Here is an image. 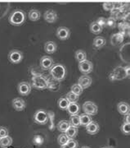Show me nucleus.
Instances as JSON below:
<instances>
[{"label":"nucleus","mask_w":130,"mask_h":148,"mask_svg":"<svg viewBox=\"0 0 130 148\" xmlns=\"http://www.w3.org/2000/svg\"><path fill=\"white\" fill-rule=\"evenodd\" d=\"M50 75L52 79L62 82L66 76V69L62 64H55L50 69Z\"/></svg>","instance_id":"obj_1"},{"label":"nucleus","mask_w":130,"mask_h":148,"mask_svg":"<svg viewBox=\"0 0 130 148\" xmlns=\"http://www.w3.org/2000/svg\"><path fill=\"white\" fill-rule=\"evenodd\" d=\"M26 13L23 11L16 9L13 11L9 16V22L13 26L20 27L26 21Z\"/></svg>","instance_id":"obj_2"},{"label":"nucleus","mask_w":130,"mask_h":148,"mask_svg":"<svg viewBox=\"0 0 130 148\" xmlns=\"http://www.w3.org/2000/svg\"><path fill=\"white\" fill-rule=\"evenodd\" d=\"M32 86L38 90H45L47 89V77L39 73H32Z\"/></svg>","instance_id":"obj_3"},{"label":"nucleus","mask_w":130,"mask_h":148,"mask_svg":"<svg viewBox=\"0 0 130 148\" xmlns=\"http://www.w3.org/2000/svg\"><path fill=\"white\" fill-rule=\"evenodd\" d=\"M83 110L84 114L88 115H96L98 114V108L97 105L92 101H86L83 105Z\"/></svg>","instance_id":"obj_4"},{"label":"nucleus","mask_w":130,"mask_h":148,"mask_svg":"<svg viewBox=\"0 0 130 148\" xmlns=\"http://www.w3.org/2000/svg\"><path fill=\"white\" fill-rule=\"evenodd\" d=\"M8 59L12 64H20L23 59V53L20 50L13 49L8 54Z\"/></svg>","instance_id":"obj_5"},{"label":"nucleus","mask_w":130,"mask_h":148,"mask_svg":"<svg viewBox=\"0 0 130 148\" xmlns=\"http://www.w3.org/2000/svg\"><path fill=\"white\" fill-rule=\"evenodd\" d=\"M34 120L35 123L39 124H46L47 123V114L46 111L43 110H39L34 115Z\"/></svg>","instance_id":"obj_6"},{"label":"nucleus","mask_w":130,"mask_h":148,"mask_svg":"<svg viewBox=\"0 0 130 148\" xmlns=\"http://www.w3.org/2000/svg\"><path fill=\"white\" fill-rule=\"evenodd\" d=\"M79 71L84 75L92 73L93 69V63H91L89 60H84L83 62L79 63Z\"/></svg>","instance_id":"obj_7"},{"label":"nucleus","mask_w":130,"mask_h":148,"mask_svg":"<svg viewBox=\"0 0 130 148\" xmlns=\"http://www.w3.org/2000/svg\"><path fill=\"white\" fill-rule=\"evenodd\" d=\"M31 85L26 82H21L17 86V90L21 95H28L31 91Z\"/></svg>","instance_id":"obj_8"},{"label":"nucleus","mask_w":130,"mask_h":148,"mask_svg":"<svg viewBox=\"0 0 130 148\" xmlns=\"http://www.w3.org/2000/svg\"><path fill=\"white\" fill-rule=\"evenodd\" d=\"M43 18L48 23H54L57 20L58 16H57V13L55 11L49 9V10H47L44 12Z\"/></svg>","instance_id":"obj_9"},{"label":"nucleus","mask_w":130,"mask_h":148,"mask_svg":"<svg viewBox=\"0 0 130 148\" xmlns=\"http://www.w3.org/2000/svg\"><path fill=\"white\" fill-rule=\"evenodd\" d=\"M53 60L49 56H43L40 59V67L43 70H48L53 66Z\"/></svg>","instance_id":"obj_10"},{"label":"nucleus","mask_w":130,"mask_h":148,"mask_svg":"<svg viewBox=\"0 0 130 148\" xmlns=\"http://www.w3.org/2000/svg\"><path fill=\"white\" fill-rule=\"evenodd\" d=\"M70 36V31L68 29L67 27H61L57 29V36L62 40H66Z\"/></svg>","instance_id":"obj_11"},{"label":"nucleus","mask_w":130,"mask_h":148,"mask_svg":"<svg viewBox=\"0 0 130 148\" xmlns=\"http://www.w3.org/2000/svg\"><path fill=\"white\" fill-rule=\"evenodd\" d=\"M112 74L114 75L115 81H117V80H123L127 77L125 71V67H122V66H119V67L115 68L113 70Z\"/></svg>","instance_id":"obj_12"},{"label":"nucleus","mask_w":130,"mask_h":148,"mask_svg":"<svg viewBox=\"0 0 130 148\" xmlns=\"http://www.w3.org/2000/svg\"><path fill=\"white\" fill-rule=\"evenodd\" d=\"M93 82V80L92 78L89 77V76H87V75H83V76H81L79 78L78 81V84L83 88V89H87L89 88V86H91Z\"/></svg>","instance_id":"obj_13"},{"label":"nucleus","mask_w":130,"mask_h":148,"mask_svg":"<svg viewBox=\"0 0 130 148\" xmlns=\"http://www.w3.org/2000/svg\"><path fill=\"white\" fill-rule=\"evenodd\" d=\"M12 106L16 111H22L26 109V103L21 98H15L12 101Z\"/></svg>","instance_id":"obj_14"},{"label":"nucleus","mask_w":130,"mask_h":148,"mask_svg":"<svg viewBox=\"0 0 130 148\" xmlns=\"http://www.w3.org/2000/svg\"><path fill=\"white\" fill-rule=\"evenodd\" d=\"M124 39H125V36L121 33L118 32V33H115V34L111 36V37H110V43H111L112 45L116 46V45H119L123 42Z\"/></svg>","instance_id":"obj_15"},{"label":"nucleus","mask_w":130,"mask_h":148,"mask_svg":"<svg viewBox=\"0 0 130 148\" xmlns=\"http://www.w3.org/2000/svg\"><path fill=\"white\" fill-rule=\"evenodd\" d=\"M86 131L91 135H94V134L98 133L99 131L98 123H97L96 122L92 121L86 126Z\"/></svg>","instance_id":"obj_16"},{"label":"nucleus","mask_w":130,"mask_h":148,"mask_svg":"<svg viewBox=\"0 0 130 148\" xmlns=\"http://www.w3.org/2000/svg\"><path fill=\"white\" fill-rule=\"evenodd\" d=\"M119 29L120 33H121L124 36H129V24L127 21H122L119 23Z\"/></svg>","instance_id":"obj_17"},{"label":"nucleus","mask_w":130,"mask_h":148,"mask_svg":"<svg viewBox=\"0 0 130 148\" xmlns=\"http://www.w3.org/2000/svg\"><path fill=\"white\" fill-rule=\"evenodd\" d=\"M57 49V44L53 41H47L44 45V50L47 52V53H53L56 52Z\"/></svg>","instance_id":"obj_18"},{"label":"nucleus","mask_w":130,"mask_h":148,"mask_svg":"<svg viewBox=\"0 0 130 148\" xmlns=\"http://www.w3.org/2000/svg\"><path fill=\"white\" fill-rule=\"evenodd\" d=\"M47 89L52 91H57L59 87H60V83L59 82H57L54 79H49L47 77Z\"/></svg>","instance_id":"obj_19"},{"label":"nucleus","mask_w":130,"mask_h":148,"mask_svg":"<svg viewBox=\"0 0 130 148\" xmlns=\"http://www.w3.org/2000/svg\"><path fill=\"white\" fill-rule=\"evenodd\" d=\"M117 109L118 111L123 115H125L129 113V105L126 102H123V101L120 102L117 106Z\"/></svg>","instance_id":"obj_20"},{"label":"nucleus","mask_w":130,"mask_h":148,"mask_svg":"<svg viewBox=\"0 0 130 148\" xmlns=\"http://www.w3.org/2000/svg\"><path fill=\"white\" fill-rule=\"evenodd\" d=\"M66 110L70 115H75L79 114V112L80 110V107L77 103H70Z\"/></svg>","instance_id":"obj_21"},{"label":"nucleus","mask_w":130,"mask_h":148,"mask_svg":"<svg viewBox=\"0 0 130 148\" xmlns=\"http://www.w3.org/2000/svg\"><path fill=\"white\" fill-rule=\"evenodd\" d=\"M47 124H48V128L53 131L55 128V123H54V119H55V114L54 112L52 111H47Z\"/></svg>","instance_id":"obj_22"},{"label":"nucleus","mask_w":130,"mask_h":148,"mask_svg":"<svg viewBox=\"0 0 130 148\" xmlns=\"http://www.w3.org/2000/svg\"><path fill=\"white\" fill-rule=\"evenodd\" d=\"M12 138L10 136H7L4 138H0V147L2 148H7L12 145Z\"/></svg>","instance_id":"obj_23"},{"label":"nucleus","mask_w":130,"mask_h":148,"mask_svg":"<svg viewBox=\"0 0 130 148\" xmlns=\"http://www.w3.org/2000/svg\"><path fill=\"white\" fill-rule=\"evenodd\" d=\"M78 132H79L78 127H74V126H71V125H70L67 130L66 131L65 133H66V135L70 139H74V138L77 136Z\"/></svg>","instance_id":"obj_24"},{"label":"nucleus","mask_w":130,"mask_h":148,"mask_svg":"<svg viewBox=\"0 0 130 148\" xmlns=\"http://www.w3.org/2000/svg\"><path fill=\"white\" fill-rule=\"evenodd\" d=\"M28 16L30 18V20L32 21H39L40 19V16H41V13L37 9H32L30 11Z\"/></svg>","instance_id":"obj_25"},{"label":"nucleus","mask_w":130,"mask_h":148,"mask_svg":"<svg viewBox=\"0 0 130 148\" xmlns=\"http://www.w3.org/2000/svg\"><path fill=\"white\" fill-rule=\"evenodd\" d=\"M93 47L96 49H101L104 46L106 45V40H105L103 37L102 36H98L96 37L93 40Z\"/></svg>","instance_id":"obj_26"},{"label":"nucleus","mask_w":130,"mask_h":148,"mask_svg":"<svg viewBox=\"0 0 130 148\" xmlns=\"http://www.w3.org/2000/svg\"><path fill=\"white\" fill-rule=\"evenodd\" d=\"M70 126V122L67 120H62L58 123V125H57V129L62 132H66V131L67 130L69 127Z\"/></svg>","instance_id":"obj_27"},{"label":"nucleus","mask_w":130,"mask_h":148,"mask_svg":"<svg viewBox=\"0 0 130 148\" xmlns=\"http://www.w3.org/2000/svg\"><path fill=\"white\" fill-rule=\"evenodd\" d=\"M79 120H80V126H84L86 127L89 123L92 122L91 117L86 114H82L79 115Z\"/></svg>","instance_id":"obj_28"},{"label":"nucleus","mask_w":130,"mask_h":148,"mask_svg":"<svg viewBox=\"0 0 130 148\" xmlns=\"http://www.w3.org/2000/svg\"><path fill=\"white\" fill-rule=\"evenodd\" d=\"M74 57L79 63H80V62H83L87 59V54L85 53V51H83L82 49H79L75 52Z\"/></svg>","instance_id":"obj_29"},{"label":"nucleus","mask_w":130,"mask_h":148,"mask_svg":"<svg viewBox=\"0 0 130 148\" xmlns=\"http://www.w3.org/2000/svg\"><path fill=\"white\" fill-rule=\"evenodd\" d=\"M102 30H103V28L102 27H100L96 21H93V22H92L90 24V31L93 34L98 35V34L102 32Z\"/></svg>","instance_id":"obj_30"},{"label":"nucleus","mask_w":130,"mask_h":148,"mask_svg":"<svg viewBox=\"0 0 130 148\" xmlns=\"http://www.w3.org/2000/svg\"><path fill=\"white\" fill-rule=\"evenodd\" d=\"M70 105V102L67 101V99L66 97H62V98H60L58 100V107L62 110H67L68 106Z\"/></svg>","instance_id":"obj_31"},{"label":"nucleus","mask_w":130,"mask_h":148,"mask_svg":"<svg viewBox=\"0 0 130 148\" xmlns=\"http://www.w3.org/2000/svg\"><path fill=\"white\" fill-rule=\"evenodd\" d=\"M70 123L71 126L79 127L80 126V120H79V115L75 114V115H71L70 118Z\"/></svg>","instance_id":"obj_32"},{"label":"nucleus","mask_w":130,"mask_h":148,"mask_svg":"<svg viewBox=\"0 0 130 148\" xmlns=\"http://www.w3.org/2000/svg\"><path fill=\"white\" fill-rule=\"evenodd\" d=\"M66 98L67 99V101L70 103H76L79 101V96L77 95H75L74 93H73L72 91H70L68 92L66 95Z\"/></svg>","instance_id":"obj_33"},{"label":"nucleus","mask_w":130,"mask_h":148,"mask_svg":"<svg viewBox=\"0 0 130 148\" xmlns=\"http://www.w3.org/2000/svg\"><path fill=\"white\" fill-rule=\"evenodd\" d=\"M83 88L77 83V84H74L73 86H71V90H70V91H72V92L74 93L75 95H77L79 96V95L83 93Z\"/></svg>","instance_id":"obj_34"},{"label":"nucleus","mask_w":130,"mask_h":148,"mask_svg":"<svg viewBox=\"0 0 130 148\" xmlns=\"http://www.w3.org/2000/svg\"><path fill=\"white\" fill-rule=\"evenodd\" d=\"M69 139L70 138H68L67 136L66 135V133H62V134L59 135V137L57 138V142H58V143L61 146H64V145L66 144V143H67Z\"/></svg>","instance_id":"obj_35"},{"label":"nucleus","mask_w":130,"mask_h":148,"mask_svg":"<svg viewBox=\"0 0 130 148\" xmlns=\"http://www.w3.org/2000/svg\"><path fill=\"white\" fill-rule=\"evenodd\" d=\"M121 131L125 135L130 134V123H124L121 126Z\"/></svg>","instance_id":"obj_36"},{"label":"nucleus","mask_w":130,"mask_h":148,"mask_svg":"<svg viewBox=\"0 0 130 148\" xmlns=\"http://www.w3.org/2000/svg\"><path fill=\"white\" fill-rule=\"evenodd\" d=\"M44 142V139L43 138L40 136V135H35L34 138H33V143L34 144H35L37 146H40Z\"/></svg>","instance_id":"obj_37"},{"label":"nucleus","mask_w":130,"mask_h":148,"mask_svg":"<svg viewBox=\"0 0 130 148\" xmlns=\"http://www.w3.org/2000/svg\"><path fill=\"white\" fill-rule=\"evenodd\" d=\"M106 26L109 27L110 28H114L116 27V21L112 17H109L106 19Z\"/></svg>","instance_id":"obj_38"},{"label":"nucleus","mask_w":130,"mask_h":148,"mask_svg":"<svg viewBox=\"0 0 130 148\" xmlns=\"http://www.w3.org/2000/svg\"><path fill=\"white\" fill-rule=\"evenodd\" d=\"M102 6H103V8L106 11L111 12V11L114 10V5H113V3H111V2H106L103 3Z\"/></svg>","instance_id":"obj_39"},{"label":"nucleus","mask_w":130,"mask_h":148,"mask_svg":"<svg viewBox=\"0 0 130 148\" xmlns=\"http://www.w3.org/2000/svg\"><path fill=\"white\" fill-rule=\"evenodd\" d=\"M66 145L70 148H77L78 147V143L74 139H69L66 143Z\"/></svg>","instance_id":"obj_40"},{"label":"nucleus","mask_w":130,"mask_h":148,"mask_svg":"<svg viewBox=\"0 0 130 148\" xmlns=\"http://www.w3.org/2000/svg\"><path fill=\"white\" fill-rule=\"evenodd\" d=\"M8 136V130L6 127H0V138Z\"/></svg>","instance_id":"obj_41"},{"label":"nucleus","mask_w":130,"mask_h":148,"mask_svg":"<svg viewBox=\"0 0 130 148\" xmlns=\"http://www.w3.org/2000/svg\"><path fill=\"white\" fill-rule=\"evenodd\" d=\"M100 27H102V28L106 27V19H105L104 17H100L98 19V21H96Z\"/></svg>","instance_id":"obj_42"},{"label":"nucleus","mask_w":130,"mask_h":148,"mask_svg":"<svg viewBox=\"0 0 130 148\" xmlns=\"http://www.w3.org/2000/svg\"><path fill=\"white\" fill-rule=\"evenodd\" d=\"M125 71L127 77H129V65H127L126 67H125Z\"/></svg>","instance_id":"obj_43"},{"label":"nucleus","mask_w":130,"mask_h":148,"mask_svg":"<svg viewBox=\"0 0 130 148\" xmlns=\"http://www.w3.org/2000/svg\"><path fill=\"white\" fill-rule=\"evenodd\" d=\"M125 119H124L125 123H130L129 113V114H125Z\"/></svg>","instance_id":"obj_44"},{"label":"nucleus","mask_w":130,"mask_h":148,"mask_svg":"<svg viewBox=\"0 0 130 148\" xmlns=\"http://www.w3.org/2000/svg\"><path fill=\"white\" fill-rule=\"evenodd\" d=\"M62 148H70V147H69L66 144V145H64V146H62Z\"/></svg>","instance_id":"obj_45"},{"label":"nucleus","mask_w":130,"mask_h":148,"mask_svg":"<svg viewBox=\"0 0 130 148\" xmlns=\"http://www.w3.org/2000/svg\"><path fill=\"white\" fill-rule=\"evenodd\" d=\"M81 148H91V147H81Z\"/></svg>","instance_id":"obj_46"},{"label":"nucleus","mask_w":130,"mask_h":148,"mask_svg":"<svg viewBox=\"0 0 130 148\" xmlns=\"http://www.w3.org/2000/svg\"><path fill=\"white\" fill-rule=\"evenodd\" d=\"M103 148H111V147H103Z\"/></svg>","instance_id":"obj_47"}]
</instances>
